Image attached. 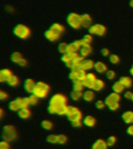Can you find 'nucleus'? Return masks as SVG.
Wrapping results in <instances>:
<instances>
[{
    "label": "nucleus",
    "instance_id": "1",
    "mask_svg": "<svg viewBox=\"0 0 133 149\" xmlns=\"http://www.w3.org/2000/svg\"><path fill=\"white\" fill-rule=\"evenodd\" d=\"M68 99L66 95L62 93H57L52 95L51 100L49 101V105L48 107L49 113L56 114L57 110L58 108L63 107V106H67Z\"/></svg>",
    "mask_w": 133,
    "mask_h": 149
},
{
    "label": "nucleus",
    "instance_id": "2",
    "mask_svg": "<svg viewBox=\"0 0 133 149\" xmlns=\"http://www.w3.org/2000/svg\"><path fill=\"white\" fill-rule=\"evenodd\" d=\"M61 59L68 68L72 69L76 65H79L84 58L78 53H65L62 54Z\"/></svg>",
    "mask_w": 133,
    "mask_h": 149
},
{
    "label": "nucleus",
    "instance_id": "3",
    "mask_svg": "<svg viewBox=\"0 0 133 149\" xmlns=\"http://www.w3.org/2000/svg\"><path fill=\"white\" fill-rule=\"evenodd\" d=\"M2 138L5 141H7L9 142H13L16 141L18 138V131L16 130L15 126L8 125L4 126V127L2 128Z\"/></svg>",
    "mask_w": 133,
    "mask_h": 149
},
{
    "label": "nucleus",
    "instance_id": "4",
    "mask_svg": "<svg viewBox=\"0 0 133 149\" xmlns=\"http://www.w3.org/2000/svg\"><path fill=\"white\" fill-rule=\"evenodd\" d=\"M50 89H51V87L48 84L44 82V81H38L36 84V87H35L33 94L37 95L39 99H44L48 96Z\"/></svg>",
    "mask_w": 133,
    "mask_h": 149
},
{
    "label": "nucleus",
    "instance_id": "5",
    "mask_svg": "<svg viewBox=\"0 0 133 149\" xmlns=\"http://www.w3.org/2000/svg\"><path fill=\"white\" fill-rule=\"evenodd\" d=\"M13 33L17 37H19L20 39L26 40L30 36L31 31L27 26L24 25V24H18L14 28Z\"/></svg>",
    "mask_w": 133,
    "mask_h": 149
},
{
    "label": "nucleus",
    "instance_id": "6",
    "mask_svg": "<svg viewBox=\"0 0 133 149\" xmlns=\"http://www.w3.org/2000/svg\"><path fill=\"white\" fill-rule=\"evenodd\" d=\"M66 116H67L68 120L72 123V122H74V121L82 120L83 113L79 108L73 107V106H69Z\"/></svg>",
    "mask_w": 133,
    "mask_h": 149
},
{
    "label": "nucleus",
    "instance_id": "7",
    "mask_svg": "<svg viewBox=\"0 0 133 149\" xmlns=\"http://www.w3.org/2000/svg\"><path fill=\"white\" fill-rule=\"evenodd\" d=\"M67 23L73 29L78 30L82 27V17L76 13H71L66 18Z\"/></svg>",
    "mask_w": 133,
    "mask_h": 149
},
{
    "label": "nucleus",
    "instance_id": "8",
    "mask_svg": "<svg viewBox=\"0 0 133 149\" xmlns=\"http://www.w3.org/2000/svg\"><path fill=\"white\" fill-rule=\"evenodd\" d=\"M107 32V28L103 24H94L89 28V33L92 35H97L100 37L104 36Z\"/></svg>",
    "mask_w": 133,
    "mask_h": 149
},
{
    "label": "nucleus",
    "instance_id": "9",
    "mask_svg": "<svg viewBox=\"0 0 133 149\" xmlns=\"http://www.w3.org/2000/svg\"><path fill=\"white\" fill-rule=\"evenodd\" d=\"M121 100V96L119 93H114L113 92L112 93L109 94L107 95L106 99H105V102H106V105L109 106V105L112 104V103H115V102H120Z\"/></svg>",
    "mask_w": 133,
    "mask_h": 149
},
{
    "label": "nucleus",
    "instance_id": "10",
    "mask_svg": "<svg viewBox=\"0 0 133 149\" xmlns=\"http://www.w3.org/2000/svg\"><path fill=\"white\" fill-rule=\"evenodd\" d=\"M79 66L81 69H83L85 71H90L94 68L95 66V62L91 59H83L82 61L79 63Z\"/></svg>",
    "mask_w": 133,
    "mask_h": 149
},
{
    "label": "nucleus",
    "instance_id": "11",
    "mask_svg": "<svg viewBox=\"0 0 133 149\" xmlns=\"http://www.w3.org/2000/svg\"><path fill=\"white\" fill-rule=\"evenodd\" d=\"M36 82L34 79H26L23 84V87L27 93H33L35 87H36Z\"/></svg>",
    "mask_w": 133,
    "mask_h": 149
},
{
    "label": "nucleus",
    "instance_id": "12",
    "mask_svg": "<svg viewBox=\"0 0 133 149\" xmlns=\"http://www.w3.org/2000/svg\"><path fill=\"white\" fill-rule=\"evenodd\" d=\"M81 47L82 44L81 42H80V40H75V41L72 42L70 44H69L67 53H77L78 51H80Z\"/></svg>",
    "mask_w": 133,
    "mask_h": 149
},
{
    "label": "nucleus",
    "instance_id": "13",
    "mask_svg": "<svg viewBox=\"0 0 133 149\" xmlns=\"http://www.w3.org/2000/svg\"><path fill=\"white\" fill-rule=\"evenodd\" d=\"M13 72L9 68H3L0 71V81L1 82H7L9 79L13 75Z\"/></svg>",
    "mask_w": 133,
    "mask_h": 149
},
{
    "label": "nucleus",
    "instance_id": "14",
    "mask_svg": "<svg viewBox=\"0 0 133 149\" xmlns=\"http://www.w3.org/2000/svg\"><path fill=\"white\" fill-rule=\"evenodd\" d=\"M44 36H45L47 40H48L52 42L58 40L61 37L60 35L58 34V33L55 32V31H53L51 29H49V30H46L45 33H44Z\"/></svg>",
    "mask_w": 133,
    "mask_h": 149
},
{
    "label": "nucleus",
    "instance_id": "15",
    "mask_svg": "<svg viewBox=\"0 0 133 149\" xmlns=\"http://www.w3.org/2000/svg\"><path fill=\"white\" fill-rule=\"evenodd\" d=\"M108 148V144L107 141L104 139H97L93 144L92 145L91 149H107Z\"/></svg>",
    "mask_w": 133,
    "mask_h": 149
},
{
    "label": "nucleus",
    "instance_id": "16",
    "mask_svg": "<svg viewBox=\"0 0 133 149\" xmlns=\"http://www.w3.org/2000/svg\"><path fill=\"white\" fill-rule=\"evenodd\" d=\"M94 69L99 74H104L107 72V65L103 61H97L95 63Z\"/></svg>",
    "mask_w": 133,
    "mask_h": 149
},
{
    "label": "nucleus",
    "instance_id": "17",
    "mask_svg": "<svg viewBox=\"0 0 133 149\" xmlns=\"http://www.w3.org/2000/svg\"><path fill=\"white\" fill-rule=\"evenodd\" d=\"M82 26L84 28H90L92 26V17L89 14H83L82 15Z\"/></svg>",
    "mask_w": 133,
    "mask_h": 149
},
{
    "label": "nucleus",
    "instance_id": "18",
    "mask_svg": "<svg viewBox=\"0 0 133 149\" xmlns=\"http://www.w3.org/2000/svg\"><path fill=\"white\" fill-rule=\"evenodd\" d=\"M122 120L127 124H133V111L128 110L125 112L121 116Z\"/></svg>",
    "mask_w": 133,
    "mask_h": 149
},
{
    "label": "nucleus",
    "instance_id": "19",
    "mask_svg": "<svg viewBox=\"0 0 133 149\" xmlns=\"http://www.w3.org/2000/svg\"><path fill=\"white\" fill-rule=\"evenodd\" d=\"M83 99L86 102H92L95 99V93L93 89H87L83 92Z\"/></svg>",
    "mask_w": 133,
    "mask_h": 149
},
{
    "label": "nucleus",
    "instance_id": "20",
    "mask_svg": "<svg viewBox=\"0 0 133 149\" xmlns=\"http://www.w3.org/2000/svg\"><path fill=\"white\" fill-rule=\"evenodd\" d=\"M79 51H80L79 54L83 57V58H86L92 53V47H91L90 44L84 45V46H82Z\"/></svg>",
    "mask_w": 133,
    "mask_h": 149
},
{
    "label": "nucleus",
    "instance_id": "21",
    "mask_svg": "<svg viewBox=\"0 0 133 149\" xmlns=\"http://www.w3.org/2000/svg\"><path fill=\"white\" fill-rule=\"evenodd\" d=\"M18 116L20 119L27 120L31 116V112L29 108H23L18 111Z\"/></svg>",
    "mask_w": 133,
    "mask_h": 149
},
{
    "label": "nucleus",
    "instance_id": "22",
    "mask_svg": "<svg viewBox=\"0 0 133 149\" xmlns=\"http://www.w3.org/2000/svg\"><path fill=\"white\" fill-rule=\"evenodd\" d=\"M9 108L10 110L18 112L19 110L21 109L20 99H19V98H16V99H15L14 100H12L11 102L9 103Z\"/></svg>",
    "mask_w": 133,
    "mask_h": 149
},
{
    "label": "nucleus",
    "instance_id": "23",
    "mask_svg": "<svg viewBox=\"0 0 133 149\" xmlns=\"http://www.w3.org/2000/svg\"><path fill=\"white\" fill-rule=\"evenodd\" d=\"M83 124L86 127H93L96 125V123H97V120H96V118L93 116H86L85 118H83Z\"/></svg>",
    "mask_w": 133,
    "mask_h": 149
},
{
    "label": "nucleus",
    "instance_id": "24",
    "mask_svg": "<svg viewBox=\"0 0 133 149\" xmlns=\"http://www.w3.org/2000/svg\"><path fill=\"white\" fill-rule=\"evenodd\" d=\"M50 29H51L53 31L57 33L60 35V36L63 33L65 32V26L62 25L61 23H53V24L51 25Z\"/></svg>",
    "mask_w": 133,
    "mask_h": 149
},
{
    "label": "nucleus",
    "instance_id": "25",
    "mask_svg": "<svg viewBox=\"0 0 133 149\" xmlns=\"http://www.w3.org/2000/svg\"><path fill=\"white\" fill-rule=\"evenodd\" d=\"M119 81H121V83L125 87V88H130L132 86V79L130 77L122 76L120 78Z\"/></svg>",
    "mask_w": 133,
    "mask_h": 149
},
{
    "label": "nucleus",
    "instance_id": "26",
    "mask_svg": "<svg viewBox=\"0 0 133 149\" xmlns=\"http://www.w3.org/2000/svg\"><path fill=\"white\" fill-rule=\"evenodd\" d=\"M105 86V83L104 81H103L102 79H97L95 81H94V83H93V90L97 91V92H99V91H101L103 88H104Z\"/></svg>",
    "mask_w": 133,
    "mask_h": 149
},
{
    "label": "nucleus",
    "instance_id": "27",
    "mask_svg": "<svg viewBox=\"0 0 133 149\" xmlns=\"http://www.w3.org/2000/svg\"><path fill=\"white\" fill-rule=\"evenodd\" d=\"M112 89L114 91V93H122L125 89V87L121 83V81H116V82H114L113 84V86H112Z\"/></svg>",
    "mask_w": 133,
    "mask_h": 149
},
{
    "label": "nucleus",
    "instance_id": "28",
    "mask_svg": "<svg viewBox=\"0 0 133 149\" xmlns=\"http://www.w3.org/2000/svg\"><path fill=\"white\" fill-rule=\"evenodd\" d=\"M23 54L20 53V52H18V51H15L11 55V61L14 64H16V65H19L20 62L21 61V60L23 59Z\"/></svg>",
    "mask_w": 133,
    "mask_h": 149
},
{
    "label": "nucleus",
    "instance_id": "29",
    "mask_svg": "<svg viewBox=\"0 0 133 149\" xmlns=\"http://www.w3.org/2000/svg\"><path fill=\"white\" fill-rule=\"evenodd\" d=\"M83 96V93L82 91H76L72 89V91L70 93V97L73 101H79Z\"/></svg>",
    "mask_w": 133,
    "mask_h": 149
},
{
    "label": "nucleus",
    "instance_id": "30",
    "mask_svg": "<svg viewBox=\"0 0 133 149\" xmlns=\"http://www.w3.org/2000/svg\"><path fill=\"white\" fill-rule=\"evenodd\" d=\"M7 83H8L9 86H12V87H16V86H17L20 84V79H19V78L16 75L13 74L9 78V80L7 81Z\"/></svg>",
    "mask_w": 133,
    "mask_h": 149
},
{
    "label": "nucleus",
    "instance_id": "31",
    "mask_svg": "<svg viewBox=\"0 0 133 149\" xmlns=\"http://www.w3.org/2000/svg\"><path fill=\"white\" fill-rule=\"evenodd\" d=\"M93 37L92 36V34L89 33V34H86L83 37V39L80 40V42H81L82 46H84V45H88V44H90L92 42H93Z\"/></svg>",
    "mask_w": 133,
    "mask_h": 149
},
{
    "label": "nucleus",
    "instance_id": "32",
    "mask_svg": "<svg viewBox=\"0 0 133 149\" xmlns=\"http://www.w3.org/2000/svg\"><path fill=\"white\" fill-rule=\"evenodd\" d=\"M72 87H73V89L76 91H82L84 89L85 86H84L83 81H81V80H76V81H73V84H72Z\"/></svg>",
    "mask_w": 133,
    "mask_h": 149
},
{
    "label": "nucleus",
    "instance_id": "33",
    "mask_svg": "<svg viewBox=\"0 0 133 149\" xmlns=\"http://www.w3.org/2000/svg\"><path fill=\"white\" fill-rule=\"evenodd\" d=\"M46 141L49 144H58V135L55 134H51L48 135V137H46Z\"/></svg>",
    "mask_w": 133,
    "mask_h": 149
},
{
    "label": "nucleus",
    "instance_id": "34",
    "mask_svg": "<svg viewBox=\"0 0 133 149\" xmlns=\"http://www.w3.org/2000/svg\"><path fill=\"white\" fill-rule=\"evenodd\" d=\"M41 127L45 130H51L54 127V123L51 122V120H44L41 122Z\"/></svg>",
    "mask_w": 133,
    "mask_h": 149
},
{
    "label": "nucleus",
    "instance_id": "35",
    "mask_svg": "<svg viewBox=\"0 0 133 149\" xmlns=\"http://www.w3.org/2000/svg\"><path fill=\"white\" fill-rule=\"evenodd\" d=\"M68 47H69V44L67 43H61L58 47V51L60 52L62 54H64L67 53L68 52Z\"/></svg>",
    "mask_w": 133,
    "mask_h": 149
},
{
    "label": "nucleus",
    "instance_id": "36",
    "mask_svg": "<svg viewBox=\"0 0 133 149\" xmlns=\"http://www.w3.org/2000/svg\"><path fill=\"white\" fill-rule=\"evenodd\" d=\"M109 61L112 65H118L120 63V58L115 54H112L109 56Z\"/></svg>",
    "mask_w": 133,
    "mask_h": 149
},
{
    "label": "nucleus",
    "instance_id": "37",
    "mask_svg": "<svg viewBox=\"0 0 133 149\" xmlns=\"http://www.w3.org/2000/svg\"><path fill=\"white\" fill-rule=\"evenodd\" d=\"M77 73H78V80L83 81L84 79H86V76H87L86 71H85L83 69H81V68L77 71Z\"/></svg>",
    "mask_w": 133,
    "mask_h": 149
},
{
    "label": "nucleus",
    "instance_id": "38",
    "mask_svg": "<svg viewBox=\"0 0 133 149\" xmlns=\"http://www.w3.org/2000/svg\"><path fill=\"white\" fill-rule=\"evenodd\" d=\"M107 79L109 80H114L116 78V72H114V70H107V72L105 73Z\"/></svg>",
    "mask_w": 133,
    "mask_h": 149
},
{
    "label": "nucleus",
    "instance_id": "39",
    "mask_svg": "<svg viewBox=\"0 0 133 149\" xmlns=\"http://www.w3.org/2000/svg\"><path fill=\"white\" fill-rule=\"evenodd\" d=\"M58 135V144H65L68 141L67 136L64 134H60Z\"/></svg>",
    "mask_w": 133,
    "mask_h": 149
},
{
    "label": "nucleus",
    "instance_id": "40",
    "mask_svg": "<svg viewBox=\"0 0 133 149\" xmlns=\"http://www.w3.org/2000/svg\"><path fill=\"white\" fill-rule=\"evenodd\" d=\"M117 141V137L114 135H111L110 137H107V143L108 144V146H113L115 144Z\"/></svg>",
    "mask_w": 133,
    "mask_h": 149
},
{
    "label": "nucleus",
    "instance_id": "41",
    "mask_svg": "<svg viewBox=\"0 0 133 149\" xmlns=\"http://www.w3.org/2000/svg\"><path fill=\"white\" fill-rule=\"evenodd\" d=\"M29 99H30V106H35L38 103V99L39 98L37 97V95H35L34 94H32L31 95L29 96Z\"/></svg>",
    "mask_w": 133,
    "mask_h": 149
},
{
    "label": "nucleus",
    "instance_id": "42",
    "mask_svg": "<svg viewBox=\"0 0 133 149\" xmlns=\"http://www.w3.org/2000/svg\"><path fill=\"white\" fill-rule=\"evenodd\" d=\"M95 106L97 109H103L107 105H106V102H105V101H104V100H98V101L96 102Z\"/></svg>",
    "mask_w": 133,
    "mask_h": 149
},
{
    "label": "nucleus",
    "instance_id": "43",
    "mask_svg": "<svg viewBox=\"0 0 133 149\" xmlns=\"http://www.w3.org/2000/svg\"><path fill=\"white\" fill-rule=\"evenodd\" d=\"M83 81L84 86H85V87H86V88H89V89H92V88H93L94 81H90V80H89V79H86H86H84Z\"/></svg>",
    "mask_w": 133,
    "mask_h": 149
},
{
    "label": "nucleus",
    "instance_id": "44",
    "mask_svg": "<svg viewBox=\"0 0 133 149\" xmlns=\"http://www.w3.org/2000/svg\"><path fill=\"white\" fill-rule=\"evenodd\" d=\"M69 78L72 81L78 80V73H77V71H73V70H72L71 72L69 73Z\"/></svg>",
    "mask_w": 133,
    "mask_h": 149
},
{
    "label": "nucleus",
    "instance_id": "45",
    "mask_svg": "<svg viewBox=\"0 0 133 149\" xmlns=\"http://www.w3.org/2000/svg\"><path fill=\"white\" fill-rule=\"evenodd\" d=\"M108 109L111 111H116L120 108V102H115V103H112V104L107 106Z\"/></svg>",
    "mask_w": 133,
    "mask_h": 149
},
{
    "label": "nucleus",
    "instance_id": "46",
    "mask_svg": "<svg viewBox=\"0 0 133 149\" xmlns=\"http://www.w3.org/2000/svg\"><path fill=\"white\" fill-rule=\"evenodd\" d=\"M9 99V93L4 90L0 91V100L2 101H5Z\"/></svg>",
    "mask_w": 133,
    "mask_h": 149
},
{
    "label": "nucleus",
    "instance_id": "47",
    "mask_svg": "<svg viewBox=\"0 0 133 149\" xmlns=\"http://www.w3.org/2000/svg\"><path fill=\"white\" fill-rule=\"evenodd\" d=\"M10 145H9V142L7 141H2L0 143V149H9Z\"/></svg>",
    "mask_w": 133,
    "mask_h": 149
},
{
    "label": "nucleus",
    "instance_id": "48",
    "mask_svg": "<svg viewBox=\"0 0 133 149\" xmlns=\"http://www.w3.org/2000/svg\"><path fill=\"white\" fill-rule=\"evenodd\" d=\"M86 79H88L89 80H90V81H95L97 80V76H96V74L93 72H90V73H87V76H86Z\"/></svg>",
    "mask_w": 133,
    "mask_h": 149
},
{
    "label": "nucleus",
    "instance_id": "49",
    "mask_svg": "<svg viewBox=\"0 0 133 149\" xmlns=\"http://www.w3.org/2000/svg\"><path fill=\"white\" fill-rule=\"evenodd\" d=\"M71 123H72V126L73 127L79 128L83 126V122H82V120H77V121H74V122H72Z\"/></svg>",
    "mask_w": 133,
    "mask_h": 149
},
{
    "label": "nucleus",
    "instance_id": "50",
    "mask_svg": "<svg viewBox=\"0 0 133 149\" xmlns=\"http://www.w3.org/2000/svg\"><path fill=\"white\" fill-rule=\"evenodd\" d=\"M133 96V93L131 91H126L125 93H124V97L125 98L126 100H132Z\"/></svg>",
    "mask_w": 133,
    "mask_h": 149
},
{
    "label": "nucleus",
    "instance_id": "51",
    "mask_svg": "<svg viewBox=\"0 0 133 149\" xmlns=\"http://www.w3.org/2000/svg\"><path fill=\"white\" fill-rule=\"evenodd\" d=\"M101 54H102V55L104 57H108V56H110V54L111 53H110L109 49L104 47V48H103L101 50Z\"/></svg>",
    "mask_w": 133,
    "mask_h": 149
},
{
    "label": "nucleus",
    "instance_id": "52",
    "mask_svg": "<svg viewBox=\"0 0 133 149\" xmlns=\"http://www.w3.org/2000/svg\"><path fill=\"white\" fill-rule=\"evenodd\" d=\"M28 65V61L27 60V59H25V58H23L22 60H21V61L20 62V64H19V65L20 66H22V67H26V66H27Z\"/></svg>",
    "mask_w": 133,
    "mask_h": 149
},
{
    "label": "nucleus",
    "instance_id": "53",
    "mask_svg": "<svg viewBox=\"0 0 133 149\" xmlns=\"http://www.w3.org/2000/svg\"><path fill=\"white\" fill-rule=\"evenodd\" d=\"M127 134L130 136H133V125H129L127 128Z\"/></svg>",
    "mask_w": 133,
    "mask_h": 149
},
{
    "label": "nucleus",
    "instance_id": "54",
    "mask_svg": "<svg viewBox=\"0 0 133 149\" xmlns=\"http://www.w3.org/2000/svg\"><path fill=\"white\" fill-rule=\"evenodd\" d=\"M6 9H7V11L9 12V13H13V11H14L13 7L11 6H8Z\"/></svg>",
    "mask_w": 133,
    "mask_h": 149
},
{
    "label": "nucleus",
    "instance_id": "55",
    "mask_svg": "<svg viewBox=\"0 0 133 149\" xmlns=\"http://www.w3.org/2000/svg\"><path fill=\"white\" fill-rule=\"evenodd\" d=\"M0 113H1V118H2L3 117V109L2 108L0 109Z\"/></svg>",
    "mask_w": 133,
    "mask_h": 149
},
{
    "label": "nucleus",
    "instance_id": "56",
    "mask_svg": "<svg viewBox=\"0 0 133 149\" xmlns=\"http://www.w3.org/2000/svg\"><path fill=\"white\" fill-rule=\"evenodd\" d=\"M129 5L132 8H133V0H130V2H129Z\"/></svg>",
    "mask_w": 133,
    "mask_h": 149
},
{
    "label": "nucleus",
    "instance_id": "57",
    "mask_svg": "<svg viewBox=\"0 0 133 149\" xmlns=\"http://www.w3.org/2000/svg\"><path fill=\"white\" fill-rule=\"evenodd\" d=\"M130 73H131V74H132V75L133 76V65H132V68H131Z\"/></svg>",
    "mask_w": 133,
    "mask_h": 149
},
{
    "label": "nucleus",
    "instance_id": "58",
    "mask_svg": "<svg viewBox=\"0 0 133 149\" xmlns=\"http://www.w3.org/2000/svg\"><path fill=\"white\" fill-rule=\"evenodd\" d=\"M132 101H133V96H132Z\"/></svg>",
    "mask_w": 133,
    "mask_h": 149
}]
</instances>
